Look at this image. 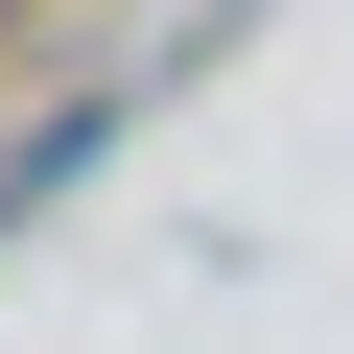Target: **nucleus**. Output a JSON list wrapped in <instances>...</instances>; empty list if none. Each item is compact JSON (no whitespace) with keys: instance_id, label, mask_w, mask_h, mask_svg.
<instances>
[{"instance_id":"obj_1","label":"nucleus","mask_w":354,"mask_h":354,"mask_svg":"<svg viewBox=\"0 0 354 354\" xmlns=\"http://www.w3.org/2000/svg\"><path fill=\"white\" fill-rule=\"evenodd\" d=\"M95 118H118V95H48L24 142H0V213H48V189H71V165H95Z\"/></svg>"},{"instance_id":"obj_2","label":"nucleus","mask_w":354,"mask_h":354,"mask_svg":"<svg viewBox=\"0 0 354 354\" xmlns=\"http://www.w3.org/2000/svg\"><path fill=\"white\" fill-rule=\"evenodd\" d=\"M0 24H48V0H0Z\"/></svg>"}]
</instances>
